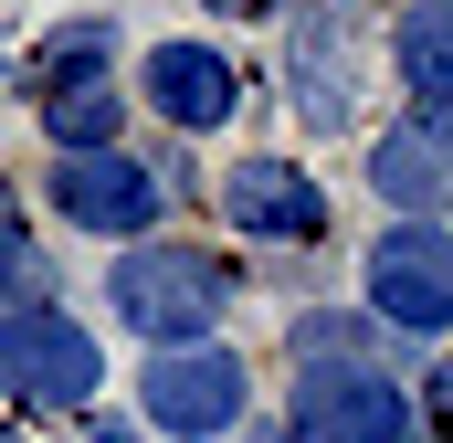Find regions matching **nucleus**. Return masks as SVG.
<instances>
[{
	"instance_id": "obj_3",
	"label": "nucleus",
	"mask_w": 453,
	"mask_h": 443,
	"mask_svg": "<svg viewBox=\"0 0 453 443\" xmlns=\"http://www.w3.org/2000/svg\"><path fill=\"white\" fill-rule=\"evenodd\" d=\"M137 423L169 443H222L253 423V369L232 359L222 338L211 348H158L148 369H137Z\"/></svg>"
},
{
	"instance_id": "obj_19",
	"label": "nucleus",
	"mask_w": 453,
	"mask_h": 443,
	"mask_svg": "<svg viewBox=\"0 0 453 443\" xmlns=\"http://www.w3.org/2000/svg\"><path fill=\"white\" fill-rule=\"evenodd\" d=\"M242 443H296V433H285V423H242Z\"/></svg>"
},
{
	"instance_id": "obj_2",
	"label": "nucleus",
	"mask_w": 453,
	"mask_h": 443,
	"mask_svg": "<svg viewBox=\"0 0 453 443\" xmlns=\"http://www.w3.org/2000/svg\"><path fill=\"white\" fill-rule=\"evenodd\" d=\"M106 391V348L74 307H11L0 317V401L11 412H85Z\"/></svg>"
},
{
	"instance_id": "obj_17",
	"label": "nucleus",
	"mask_w": 453,
	"mask_h": 443,
	"mask_svg": "<svg viewBox=\"0 0 453 443\" xmlns=\"http://www.w3.org/2000/svg\"><path fill=\"white\" fill-rule=\"evenodd\" d=\"M211 11H232V21H285L296 0H211Z\"/></svg>"
},
{
	"instance_id": "obj_5",
	"label": "nucleus",
	"mask_w": 453,
	"mask_h": 443,
	"mask_svg": "<svg viewBox=\"0 0 453 443\" xmlns=\"http://www.w3.org/2000/svg\"><path fill=\"white\" fill-rule=\"evenodd\" d=\"M358 0H296L285 11V106L306 116L317 137L358 127Z\"/></svg>"
},
{
	"instance_id": "obj_4",
	"label": "nucleus",
	"mask_w": 453,
	"mask_h": 443,
	"mask_svg": "<svg viewBox=\"0 0 453 443\" xmlns=\"http://www.w3.org/2000/svg\"><path fill=\"white\" fill-rule=\"evenodd\" d=\"M358 296L390 338H453V222H390L369 232Z\"/></svg>"
},
{
	"instance_id": "obj_11",
	"label": "nucleus",
	"mask_w": 453,
	"mask_h": 443,
	"mask_svg": "<svg viewBox=\"0 0 453 443\" xmlns=\"http://www.w3.org/2000/svg\"><path fill=\"white\" fill-rule=\"evenodd\" d=\"M390 85H401L411 127H443L453 137V0H411L390 21Z\"/></svg>"
},
{
	"instance_id": "obj_7",
	"label": "nucleus",
	"mask_w": 453,
	"mask_h": 443,
	"mask_svg": "<svg viewBox=\"0 0 453 443\" xmlns=\"http://www.w3.org/2000/svg\"><path fill=\"white\" fill-rule=\"evenodd\" d=\"M285 433L296 443H411L422 433V401L390 369H296Z\"/></svg>"
},
{
	"instance_id": "obj_13",
	"label": "nucleus",
	"mask_w": 453,
	"mask_h": 443,
	"mask_svg": "<svg viewBox=\"0 0 453 443\" xmlns=\"http://www.w3.org/2000/svg\"><path fill=\"white\" fill-rule=\"evenodd\" d=\"M116 74V21H64V32H42V53L21 64V96H74V85H106Z\"/></svg>"
},
{
	"instance_id": "obj_12",
	"label": "nucleus",
	"mask_w": 453,
	"mask_h": 443,
	"mask_svg": "<svg viewBox=\"0 0 453 443\" xmlns=\"http://www.w3.org/2000/svg\"><path fill=\"white\" fill-rule=\"evenodd\" d=\"M380 317L369 307H306V317H285V359L296 369H380Z\"/></svg>"
},
{
	"instance_id": "obj_9",
	"label": "nucleus",
	"mask_w": 453,
	"mask_h": 443,
	"mask_svg": "<svg viewBox=\"0 0 453 443\" xmlns=\"http://www.w3.org/2000/svg\"><path fill=\"white\" fill-rule=\"evenodd\" d=\"M137 96L169 116L180 137H211V127L242 106V64H232L222 43H190V32H180V43H148V64H137Z\"/></svg>"
},
{
	"instance_id": "obj_1",
	"label": "nucleus",
	"mask_w": 453,
	"mask_h": 443,
	"mask_svg": "<svg viewBox=\"0 0 453 443\" xmlns=\"http://www.w3.org/2000/svg\"><path fill=\"white\" fill-rule=\"evenodd\" d=\"M106 307L127 338H148V359L158 348H211V328L242 307V275L211 243H158L148 232V243H127L106 264Z\"/></svg>"
},
{
	"instance_id": "obj_8",
	"label": "nucleus",
	"mask_w": 453,
	"mask_h": 443,
	"mask_svg": "<svg viewBox=\"0 0 453 443\" xmlns=\"http://www.w3.org/2000/svg\"><path fill=\"white\" fill-rule=\"evenodd\" d=\"M222 222L242 232V243H296V253H317V243H327V190H317L306 159L253 148V159L222 169Z\"/></svg>"
},
{
	"instance_id": "obj_10",
	"label": "nucleus",
	"mask_w": 453,
	"mask_h": 443,
	"mask_svg": "<svg viewBox=\"0 0 453 443\" xmlns=\"http://www.w3.org/2000/svg\"><path fill=\"white\" fill-rule=\"evenodd\" d=\"M369 201H390L401 222H443L453 212V137L443 127H380L369 137Z\"/></svg>"
},
{
	"instance_id": "obj_14",
	"label": "nucleus",
	"mask_w": 453,
	"mask_h": 443,
	"mask_svg": "<svg viewBox=\"0 0 453 443\" xmlns=\"http://www.w3.org/2000/svg\"><path fill=\"white\" fill-rule=\"evenodd\" d=\"M42 137H53V159H85V148H127V85H74V96H53L42 106Z\"/></svg>"
},
{
	"instance_id": "obj_6",
	"label": "nucleus",
	"mask_w": 453,
	"mask_h": 443,
	"mask_svg": "<svg viewBox=\"0 0 453 443\" xmlns=\"http://www.w3.org/2000/svg\"><path fill=\"white\" fill-rule=\"evenodd\" d=\"M42 201L53 222H74V232H96V243H148V222L169 212V190H158V169L137 159V148H85V159H53L42 169Z\"/></svg>"
},
{
	"instance_id": "obj_21",
	"label": "nucleus",
	"mask_w": 453,
	"mask_h": 443,
	"mask_svg": "<svg viewBox=\"0 0 453 443\" xmlns=\"http://www.w3.org/2000/svg\"><path fill=\"white\" fill-rule=\"evenodd\" d=\"M0 443H21V433H11V412H0Z\"/></svg>"
},
{
	"instance_id": "obj_15",
	"label": "nucleus",
	"mask_w": 453,
	"mask_h": 443,
	"mask_svg": "<svg viewBox=\"0 0 453 443\" xmlns=\"http://www.w3.org/2000/svg\"><path fill=\"white\" fill-rule=\"evenodd\" d=\"M11 307H53V264H42L32 222H0V317Z\"/></svg>"
},
{
	"instance_id": "obj_18",
	"label": "nucleus",
	"mask_w": 453,
	"mask_h": 443,
	"mask_svg": "<svg viewBox=\"0 0 453 443\" xmlns=\"http://www.w3.org/2000/svg\"><path fill=\"white\" fill-rule=\"evenodd\" d=\"M85 443H148V433H137V423H96Z\"/></svg>"
},
{
	"instance_id": "obj_16",
	"label": "nucleus",
	"mask_w": 453,
	"mask_h": 443,
	"mask_svg": "<svg viewBox=\"0 0 453 443\" xmlns=\"http://www.w3.org/2000/svg\"><path fill=\"white\" fill-rule=\"evenodd\" d=\"M422 412L453 433V359H433V380H422Z\"/></svg>"
},
{
	"instance_id": "obj_20",
	"label": "nucleus",
	"mask_w": 453,
	"mask_h": 443,
	"mask_svg": "<svg viewBox=\"0 0 453 443\" xmlns=\"http://www.w3.org/2000/svg\"><path fill=\"white\" fill-rule=\"evenodd\" d=\"M0 222H21V201H11V180H0Z\"/></svg>"
}]
</instances>
